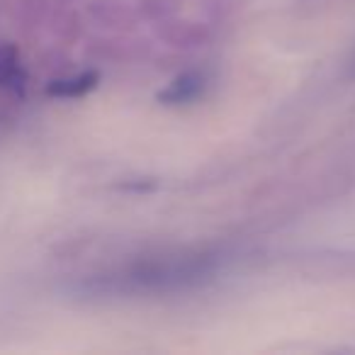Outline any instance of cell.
<instances>
[{
  "instance_id": "cell-1",
  "label": "cell",
  "mask_w": 355,
  "mask_h": 355,
  "mask_svg": "<svg viewBox=\"0 0 355 355\" xmlns=\"http://www.w3.org/2000/svg\"><path fill=\"white\" fill-rule=\"evenodd\" d=\"M212 275V261L205 256L161 258V261L137 263L124 272V290L132 292H171L198 285Z\"/></svg>"
},
{
  "instance_id": "cell-2",
  "label": "cell",
  "mask_w": 355,
  "mask_h": 355,
  "mask_svg": "<svg viewBox=\"0 0 355 355\" xmlns=\"http://www.w3.org/2000/svg\"><path fill=\"white\" fill-rule=\"evenodd\" d=\"M207 88V78L198 71H188L173 78L166 88L158 93V103L163 105H190L200 98Z\"/></svg>"
},
{
  "instance_id": "cell-3",
  "label": "cell",
  "mask_w": 355,
  "mask_h": 355,
  "mask_svg": "<svg viewBox=\"0 0 355 355\" xmlns=\"http://www.w3.org/2000/svg\"><path fill=\"white\" fill-rule=\"evenodd\" d=\"M100 76L95 71H83V73L76 76H66V78H56L46 85V95L49 98H61V100H73V98H83L90 90L98 88Z\"/></svg>"
},
{
  "instance_id": "cell-4",
  "label": "cell",
  "mask_w": 355,
  "mask_h": 355,
  "mask_svg": "<svg viewBox=\"0 0 355 355\" xmlns=\"http://www.w3.org/2000/svg\"><path fill=\"white\" fill-rule=\"evenodd\" d=\"M25 80L20 49L15 44H0V90H20Z\"/></svg>"
}]
</instances>
